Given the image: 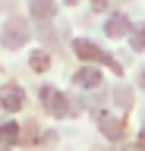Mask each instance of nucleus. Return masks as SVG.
<instances>
[{
  "mask_svg": "<svg viewBox=\"0 0 145 151\" xmlns=\"http://www.w3.org/2000/svg\"><path fill=\"white\" fill-rule=\"evenodd\" d=\"M38 98H41V107L50 113V116H73L76 113V104L69 101L63 91H57L54 85H41V91H38Z\"/></svg>",
  "mask_w": 145,
  "mask_h": 151,
  "instance_id": "obj_1",
  "label": "nucleus"
},
{
  "mask_svg": "<svg viewBox=\"0 0 145 151\" xmlns=\"http://www.w3.org/2000/svg\"><path fill=\"white\" fill-rule=\"evenodd\" d=\"M73 54L88 60V63H104V66H110V69H117V73H123V66L117 63L104 47H98L95 41H88V38H76V41H73Z\"/></svg>",
  "mask_w": 145,
  "mask_h": 151,
  "instance_id": "obj_2",
  "label": "nucleus"
},
{
  "mask_svg": "<svg viewBox=\"0 0 145 151\" xmlns=\"http://www.w3.org/2000/svg\"><path fill=\"white\" fill-rule=\"evenodd\" d=\"M25 41H29V25H25L22 19H13V22H6V28H3V47L16 50V47L25 44Z\"/></svg>",
  "mask_w": 145,
  "mask_h": 151,
  "instance_id": "obj_3",
  "label": "nucleus"
},
{
  "mask_svg": "<svg viewBox=\"0 0 145 151\" xmlns=\"http://www.w3.org/2000/svg\"><path fill=\"white\" fill-rule=\"evenodd\" d=\"M95 123H98V129H101L104 139H110V142L123 139V120L120 116H114V113H95Z\"/></svg>",
  "mask_w": 145,
  "mask_h": 151,
  "instance_id": "obj_4",
  "label": "nucleus"
},
{
  "mask_svg": "<svg viewBox=\"0 0 145 151\" xmlns=\"http://www.w3.org/2000/svg\"><path fill=\"white\" fill-rule=\"evenodd\" d=\"M22 104H25V91H22L19 85H3V88H0V107H3V110L16 113Z\"/></svg>",
  "mask_w": 145,
  "mask_h": 151,
  "instance_id": "obj_5",
  "label": "nucleus"
},
{
  "mask_svg": "<svg viewBox=\"0 0 145 151\" xmlns=\"http://www.w3.org/2000/svg\"><path fill=\"white\" fill-rule=\"evenodd\" d=\"M129 32H133V25H129V19L123 13L107 16V22H104V35L107 38H129Z\"/></svg>",
  "mask_w": 145,
  "mask_h": 151,
  "instance_id": "obj_6",
  "label": "nucleus"
},
{
  "mask_svg": "<svg viewBox=\"0 0 145 151\" xmlns=\"http://www.w3.org/2000/svg\"><path fill=\"white\" fill-rule=\"evenodd\" d=\"M73 82H76L79 88H98V85H101V69H98V66H82V69L73 73Z\"/></svg>",
  "mask_w": 145,
  "mask_h": 151,
  "instance_id": "obj_7",
  "label": "nucleus"
},
{
  "mask_svg": "<svg viewBox=\"0 0 145 151\" xmlns=\"http://www.w3.org/2000/svg\"><path fill=\"white\" fill-rule=\"evenodd\" d=\"M29 9H32V19H38V22H50V19L57 16V0H32Z\"/></svg>",
  "mask_w": 145,
  "mask_h": 151,
  "instance_id": "obj_8",
  "label": "nucleus"
},
{
  "mask_svg": "<svg viewBox=\"0 0 145 151\" xmlns=\"http://www.w3.org/2000/svg\"><path fill=\"white\" fill-rule=\"evenodd\" d=\"M19 142V123H0V145H16Z\"/></svg>",
  "mask_w": 145,
  "mask_h": 151,
  "instance_id": "obj_9",
  "label": "nucleus"
},
{
  "mask_svg": "<svg viewBox=\"0 0 145 151\" xmlns=\"http://www.w3.org/2000/svg\"><path fill=\"white\" fill-rule=\"evenodd\" d=\"M129 47H133V50H145V22L142 25H133V32H129Z\"/></svg>",
  "mask_w": 145,
  "mask_h": 151,
  "instance_id": "obj_10",
  "label": "nucleus"
},
{
  "mask_svg": "<svg viewBox=\"0 0 145 151\" xmlns=\"http://www.w3.org/2000/svg\"><path fill=\"white\" fill-rule=\"evenodd\" d=\"M29 63H32V69H35V73H44V69L50 66V57L44 54V50H32V60H29Z\"/></svg>",
  "mask_w": 145,
  "mask_h": 151,
  "instance_id": "obj_11",
  "label": "nucleus"
},
{
  "mask_svg": "<svg viewBox=\"0 0 145 151\" xmlns=\"http://www.w3.org/2000/svg\"><path fill=\"white\" fill-rule=\"evenodd\" d=\"M107 6H110V0H92V9H95V13H104Z\"/></svg>",
  "mask_w": 145,
  "mask_h": 151,
  "instance_id": "obj_12",
  "label": "nucleus"
},
{
  "mask_svg": "<svg viewBox=\"0 0 145 151\" xmlns=\"http://www.w3.org/2000/svg\"><path fill=\"white\" fill-rule=\"evenodd\" d=\"M123 151H145L142 145H129V148H123Z\"/></svg>",
  "mask_w": 145,
  "mask_h": 151,
  "instance_id": "obj_13",
  "label": "nucleus"
},
{
  "mask_svg": "<svg viewBox=\"0 0 145 151\" xmlns=\"http://www.w3.org/2000/svg\"><path fill=\"white\" fill-rule=\"evenodd\" d=\"M139 82H142V88H145V69H142V79H139Z\"/></svg>",
  "mask_w": 145,
  "mask_h": 151,
  "instance_id": "obj_14",
  "label": "nucleus"
},
{
  "mask_svg": "<svg viewBox=\"0 0 145 151\" xmlns=\"http://www.w3.org/2000/svg\"><path fill=\"white\" fill-rule=\"evenodd\" d=\"M142 142H145V126H142Z\"/></svg>",
  "mask_w": 145,
  "mask_h": 151,
  "instance_id": "obj_15",
  "label": "nucleus"
},
{
  "mask_svg": "<svg viewBox=\"0 0 145 151\" xmlns=\"http://www.w3.org/2000/svg\"><path fill=\"white\" fill-rule=\"evenodd\" d=\"M66 3H76V0H66Z\"/></svg>",
  "mask_w": 145,
  "mask_h": 151,
  "instance_id": "obj_16",
  "label": "nucleus"
}]
</instances>
